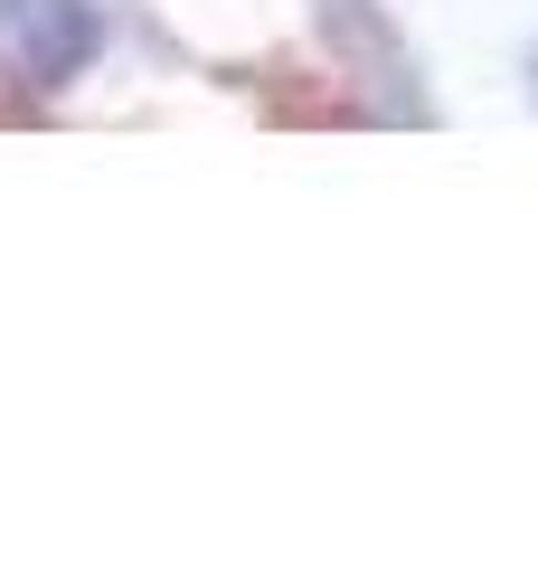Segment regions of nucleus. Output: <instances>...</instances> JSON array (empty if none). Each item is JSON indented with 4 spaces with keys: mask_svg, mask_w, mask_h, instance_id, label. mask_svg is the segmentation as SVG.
Masks as SVG:
<instances>
[{
    "mask_svg": "<svg viewBox=\"0 0 538 567\" xmlns=\"http://www.w3.org/2000/svg\"><path fill=\"white\" fill-rule=\"evenodd\" d=\"M104 58L95 0H0V76L20 95H66Z\"/></svg>",
    "mask_w": 538,
    "mask_h": 567,
    "instance_id": "1",
    "label": "nucleus"
},
{
    "mask_svg": "<svg viewBox=\"0 0 538 567\" xmlns=\"http://www.w3.org/2000/svg\"><path fill=\"white\" fill-rule=\"evenodd\" d=\"M529 95H538V48H529Z\"/></svg>",
    "mask_w": 538,
    "mask_h": 567,
    "instance_id": "3",
    "label": "nucleus"
},
{
    "mask_svg": "<svg viewBox=\"0 0 538 567\" xmlns=\"http://www.w3.org/2000/svg\"><path fill=\"white\" fill-rule=\"evenodd\" d=\"M312 10H321V29H331L359 104L379 123H425L435 114V95H425V76H416V48L397 39V20H387L379 0H312Z\"/></svg>",
    "mask_w": 538,
    "mask_h": 567,
    "instance_id": "2",
    "label": "nucleus"
}]
</instances>
